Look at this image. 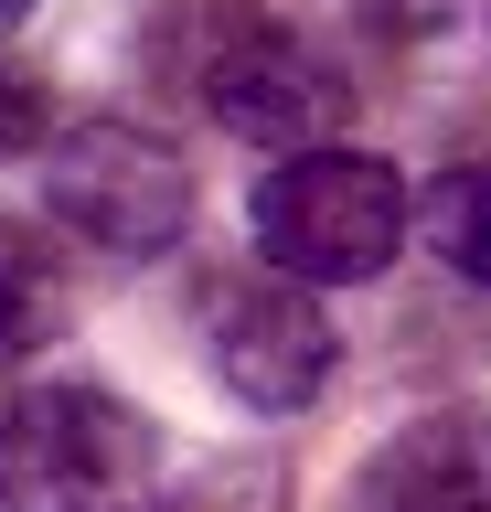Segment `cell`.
Returning <instances> with one entry per match:
<instances>
[{"label": "cell", "mask_w": 491, "mask_h": 512, "mask_svg": "<svg viewBox=\"0 0 491 512\" xmlns=\"http://www.w3.org/2000/svg\"><path fill=\"white\" fill-rule=\"evenodd\" d=\"M22 11H33V0H0V22H22Z\"/></svg>", "instance_id": "12"}, {"label": "cell", "mask_w": 491, "mask_h": 512, "mask_svg": "<svg viewBox=\"0 0 491 512\" xmlns=\"http://www.w3.org/2000/svg\"><path fill=\"white\" fill-rule=\"evenodd\" d=\"M43 139H54V96H43L33 64H11V54H0V160L43 150Z\"/></svg>", "instance_id": "10"}, {"label": "cell", "mask_w": 491, "mask_h": 512, "mask_svg": "<svg viewBox=\"0 0 491 512\" xmlns=\"http://www.w3.org/2000/svg\"><path fill=\"white\" fill-rule=\"evenodd\" d=\"M161 427L107 384H22L0 406V512H150Z\"/></svg>", "instance_id": "2"}, {"label": "cell", "mask_w": 491, "mask_h": 512, "mask_svg": "<svg viewBox=\"0 0 491 512\" xmlns=\"http://www.w3.org/2000/svg\"><path fill=\"white\" fill-rule=\"evenodd\" d=\"M161 75L193 107H214V128L257 139V150H331L353 128V75L310 43V32L267 22L246 0H193L182 22H161Z\"/></svg>", "instance_id": "1"}, {"label": "cell", "mask_w": 491, "mask_h": 512, "mask_svg": "<svg viewBox=\"0 0 491 512\" xmlns=\"http://www.w3.org/2000/svg\"><path fill=\"white\" fill-rule=\"evenodd\" d=\"M246 224H257V256L278 267V278L363 288V278L395 267L417 203H406V182H395V160L331 139V150H289L278 160V171L257 182V203H246Z\"/></svg>", "instance_id": "3"}, {"label": "cell", "mask_w": 491, "mask_h": 512, "mask_svg": "<svg viewBox=\"0 0 491 512\" xmlns=\"http://www.w3.org/2000/svg\"><path fill=\"white\" fill-rule=\"evenodd\" d=\"M203 352H214V384L246 416H299V406H321L331 363H342V331H331L321 288L257 267V278H225L203 299Z\"/></svg>", "instance_id": "5"}, {"label": "cell", "mask_w": 491, "mask_h": 512, "mask_svg": "<svg viewBox=\"0 0 491 512\" xmlns=\"http://www.w3.org/2000/svg\"><path fill=\"white\" fill-rule=\"evenodd\" d=\"M438 11H449V0H374V22H395V32H427Z\"/></svg>", "instance_id": "11"}, {"label": "cell", "mask_w": 491, "mask_h": 512, "mask_svg": "<svg viewBox=\"0 0 491 512\" xmlns=\"http://www.w3.org/2000/svg\"><path fill=\"white\" fill-rule=\"evenodd\" d=\"M417 224H427V246L449 256L470 288H491V160L438 171V182H427V203H417Z\"/></svg>", "instance_id": "8"}, {"label": "cell", "mask_w": 491, "mask_h": 512, "mask_svg": "<svg viewBox=\"0 0 491 512\" xmlns=\"http://www.w3.org/2000/svg\"><path fill=\"white\" fill-rule=\"evenodd\" d=\"M65 320H75V299H65L54 246H43L33 224L0 214V374L33 363V352H54V342H65Z\"/></svg>", "instance_id": "7"}, {"label": "cell", "mask_w": 491, "mask_h": 512, "mask_svg": "<svg viewBox=\"0 0 491 512\" xmlns=\"http://www.w3.org/2000/svg\"><path fill=\"white\" fill-rule=\"evenodd\" d=\"M150 512H289V470L278 459H214L193 491H171Z\"/></svg>", "instance_id": "9"}, {"label": "cell", "mask_w": 491, "mask_h": 512, "mask_svg": "<svg viewBox=\"0 0 491 512\" xmlns=\"http://www.w3.org/2000/svg\"><path fill=\"white\" fill-rule=\"evenodd\" d=\"M43 203L97 256H171L193 224V171L139 118H75L43 139Z\"/></svg>", "instance_id": "4"}, {"label": "cell", "mask_w": 491, "mask_h": 512, "mask_svg": "<svg viewBox=\"0 0 491 512\" xmlns=\"http://www.w3.org/2000/svg\"><path fill=\"white\" fill-rule=\"evenodd\" d=\"M342 512H491V406H438L353 470Z\"/></svg>", "instance_id": "6"}]
</instances>
